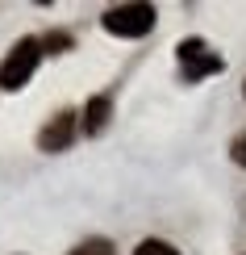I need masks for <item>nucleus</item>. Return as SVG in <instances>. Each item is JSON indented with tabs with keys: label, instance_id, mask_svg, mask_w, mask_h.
<instances>
[{
	"label": "nucleus",
	"instance_id": "1",
	"mask_svg": "<svg viewBox=\"0 0 246 255\" xmlns=\"http://www.w3.org/2000/svg\"><path fill=\"white\" fill-rule=\"evenodd\" d=\"M38 59H42L38 38H21L17 46L4 55V63H0V88H4V92L25 88V84H29V76L38 71Z\"/></svg>",
	"mask_w": 246,
	"mask_h": 255
},
{
	"label": "nucleus",
	"instance_id": "3",
	"mask_svg": "<svg viewBox=\"0 0 246 255\" xmlns=\"http://www.w3.org/2000/svg\"><path fill=\"white\" fill-rule=\"evenodd\" d=\"M104 29L117 38H142L155 29V8L151 4H113L104 13Z\"/></svg>",
	"mask_w": 246,
	"mask_h": 255
},
{
	"label": "nucleus",
	"instance_id": "4",
	"mask_svg": "<svg viewBox=\"0 0 246 255\" xmlns=\"http://www.w3.org/2000/svg\"><path fill=\"white\" fill-rule=\"evenodd\" d=\"M76 113L71 109H63V113H55L46 126H42V134H38V146L42 151H67L71 146V138H76Z\"/></svg>",
	"mask_w": 246,
	"mask_h": 255
},
{
	"label": "nucleus",
	"instance_id": "5",
	"mask_svg": "<svg viewBox=\"0 0 246 255\" xmlns=\"http://www.w3.org/2000/svg\"><path fill=\"white\" fill-rule=\"evenodd\" d=\"M109 118H113V101L109 97H92L83 105V134H100L104 126H109Z\"/></svg>",
	"mask_w": 246,
	"mask_h": 255
},
{
	"label": "nucleus",
	"instance_id": "6",
	"mask_svg": "<svg viewBox=\"0 0 246 255\" xmlns=\"http://www.w3.org/2000/svg\"><path fill=\"white\" fill-rule=\"evenodd\" d=\"M38 46H42V55H63V50H71V34H63V29H55V34L38 38Z\"/></svg>",
	"mask_w": 246,
	"mask_h": 255
},
{
	"label": "nucleus",
	"instance_id": "8",
	"mask_svg": "<svg viewBox=\"0 0 246 255\" xmlns=\"http://www.w3.org/2000/svg\"><path fill=\"white\" fill-rule=\"evenodd\" d=\"M71 255H113V243L109 239H83Z\"/></svg>",
	"mask_w": 246,
	"mask_h": 255
},
{
	"label": "nucleus",
	"instance_id": "2",
	"mask_svg": "<svg viewBox=\"0 0 246 255\" xmlns=\"http://www.w3.org/2000/svg\"><path fill=\"white\" fill-rule=\"evenodd\" d=\"M175 55H179V71H184L188 84H196V80H205V76H217V71L226 67L221 55L209 46V42H200V38H184L175 46Z\"/></svg>",
	"mask_w": 246,
	"mask_h": 255
},
{
	"label": "nucleus",
	"instance_id": "9",
	"mask_svg": "<svg viewBox=\"0 0 246 255\" xmlns=\"http://www.w3.org/2000/svg\"><path fill=\"white\" fill-rule=\"evenodd\" d=\"M230 155H234V163H238V167H246V134H238V138H234Z\"/></svg>",
	"mask_w": 246,
	"mask_h": 255
},
{
	"label": "nucleus",
	"instance_id": "7",
	"mask_svg": "<svg viewBox=\"0 0 246 255\" xmlns=\"http://www.w3.org/2000/svg\"><path fill=\"white\" fill-rule=\"evenodd\" d=\"M134 255H179V251L171 247V243H163V239H142L134 247Z\"/></svg>",
	"mask_w": 246,
	"mask_h": 255
}]
</instances>
